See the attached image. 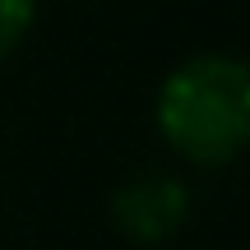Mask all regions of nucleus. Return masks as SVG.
I'll use <instances>...</instances> for the list:
<instances>
[{
  "instance_id": "nucleus-2",
  "label": "nucleus",
  "mask_w": 250,
  "mask_h": 250,
  "mask_svg": "<svg viewBox=\"0 0 250 250\" xmlns=\"http://www.w3.org/2000/svg\"><path fill=\"white\" fill-rule=\"evenodd\" d=\"M111 218L139 246L171 241L190 218V190L171 171H139L111 195Z\"/></svg>"
},
{
  "instance_id": "nucleus-3",
  "label": "nucleus",
  "mask_w": 250,
  "mask_h": 250,
  "mask_svg": "<svg viewBox=\"0 0 250 250\" xmlns=\"http://www.w3.org/2000/svg\"><path fill=\"white\" fill-rule=\"evenodd\" d=\"M33 14H37V0H0V61L28 37Z\"/></svg>"
},
{
  "instance_id": "nucleus-1",
  "label": "nucleus",
  "mask_w": 250,
  "mask_h": 250,
  "mask_svg": "<svg viewBox=\"0 0 250 250\" xmlns=\"http://www.w3.org/2000/svg\"><path fill=\"white\" fill-rule=\"evenodd\" d=\"M158 130L181 158L223 167L250 134V74L236 56H195L162 79Z\"/></svg>"
}]
</instances>
